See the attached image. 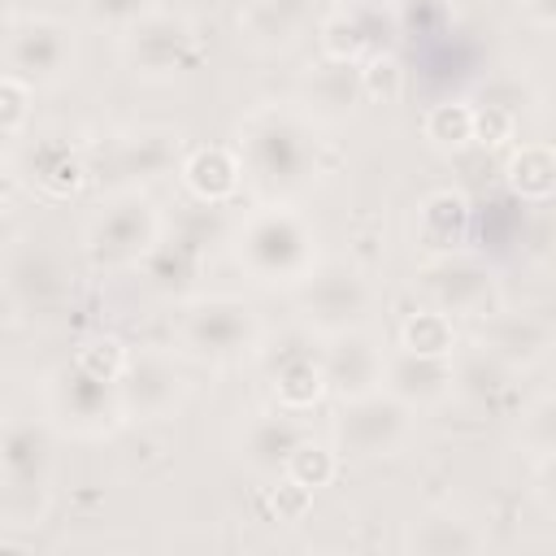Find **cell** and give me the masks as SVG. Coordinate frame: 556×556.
<instances>
[{
  "instance_id": "6",
  "label": "cell",
  "mask_w": 556,
  "mask_h": 556,
  "mask_svg": "<svg viewBox=\"0 0 556 556\" xmlns=\"http://www.w3.org/2000/svg\"><path fill=\"white\" fill-rule=\"evenodd\" d=\"M408 434H413V408L382 387L369 395L343 400L334 417V452L348 460L395 456L408 443Z\"/></svg>"
},
{
  "instance_id": "18",
  "label": "cell",
  "mask_w": 556,
  "mask_h": 556,
  "mask_svg": "<svg viewBox=\"0 0 556 556\" xmlns=\"http://www.w3.org/2000/svg\"><path fill=\"white\" fill-rule=\"evenodd\" d=\"M365 91H361V65L356 61H321L313 65V74L304 78V104L317 122H343L361 109Z\"/></svg>"
},
{
  "instance_id": "2",
  "label": "cell",
  "mask_w": 556,
  "mask_h": 556,
  "mask_svg": "<svg viewBox=\"0 0 556 556\" xmlns=\"http://www.w3.org/2000/svg\"><path fill=\"white\" fill-rule=\"evenodd\" d=\"M235 256L265 287H300L321 265L317 226L287 200H265L239 222Z\"/></svg>"
},
{
  "instance_id": "14",
  "label": "cell",
  "mask_w": 556,
  "mask_h": 556,
  "mask_svg": "<svg viewBox=\"0 0 556 556\" xmlns=\"http://www.w3.org/2000/svg\"><path fill=\"white\" fill-rule=\"evenodd\" d=\"M452 356H426V352H408L395 343L382 361V391H391L408 408L439 404L452 395Z\"/></svg>"
},
{
  "instance_id": "23",
  "label": "cell",
  "mask_w": 556,
  "mask_h": 556,
  "mask_svg": "<svg viewBox=\"0 0 556 556\" xmlns=\"http://www.w3.org/2000/svg\"><path fill=\"white\" fill-rule=\"evenodd\" d=\"M174 161H178V135L169 130H139V135H126L117 148V165L135 178H156Z\"/></svg>"
},
{
  "instance_id": "31",
  "label": "cell",
  "mask_w": 556,
  "mask_h": 556,
  "mask_svg": "<svg viewBox=\"0 0 556 556\" xmlns=\"http://www.w3.org/2000/svg\"><path fill=\"white\" fill-rule=\"evenodd\" d=\"M30 91L22 78L0 70V135H22L30 122Z\"/></svg>"
},
{
  "instance_id": "29",
  "label": "cell",
  "mask_w": 556,
  "mask_h": 556,
  "mask_svg": "<svg viewBox=\"0 0 556 556\" xmlns=\"http://www.w3.org/2000/svg\"><path fill=\"white\" fill-rule=\"evenodd\" d=\"M30 169H35V178H39L48 191H70V187L78 182V174H83L78 156H74L65 143H39V148L30 152Z\"/></svg>"
},
{
  "instance_id": "30",
  "label": "cell",
  "mask_w": 556,
  "mask_h": 556,
  "mask_svg": "<svg viewBox=\"0 0 556 556\" xmlns=\"http://www.w3.org/2000/svg\"><path fill=\"white\" fill-rule=\"evenodd\" d=\"M361 91H365V100H378V104L400 100V91H404V70H400V61H395L391 52H374V56L361 65Z\"/></svg>"
},
{
  "instance_id": "20",
  "label": "cell",
  "mask_w": 556,
  "mask_h": 556,
  "mask_svg": "<svg viewBox=\"0 0 556 556\" xmlns=\"http://www.w3.org/2000/svg\"><path fill=\"white\" fill-rule=\"evenodd\" d=\"M274 395L278 408L287 413H304L308 404H317L326 395V374H321V356H313L308 348H287L274 365Z\"/></svg>"
},
{
  "instance_id": "28",
  "label": "cell",
  "mask_w": 556,
  "mask_h": 556,
  "mask_svg": "<svg viewBox=\"0 0 556 556\" xmlns=\"http://www.w3.org/2000/svg\"><path fill=\"white\" fill-rule=\"evenodd\" d=\"M334 452L330 447H321V443H313V439H304L291 456H287V465H282V478L287 482H295V486H304V491H317V486H326L330 478H334Z\"/></svg>"
},
{
  "instance_id": "19",
  "label": "cell",
  "mask_w": 556,
  "mask_h": 556,
  "mask_svg": "<svg viewBox=\"0 0 556 556\" xmlns=\"http://www.w3.org/2000/svg\"><path fill=\"white\" fill-rule=\"evenodd\" d=\"M178 174L200 204H226L243 187V169H239V156L230 148H195L178 165Z\"/></svg>"
},
{
  "instance_id": "10",
  "label": "cell",
  "mask_w": 556,
  "mask_h": 556,
  "mask_svg": "<svg viewBox=\"0 0 556 556\" xmlns=\"http://www.w3.org/2000/svg\"><path fill=\"white\" fill-rule=\"evenodd\" d=\"M426 295H430V308L447 313L452 321L456 317L482 321L486 313L500 308V282H495V274L482 261L465 256V252L434 256L426 265Z\"/></svg>"
},
{
  "instance_id": "32",
  "label": "cell",
  "mask_w": 556,
  "mask_h": 556,
  "mask_svg": "<svg viewBox=\"0 0 556 556\" xmlns=\"http://www.w3.org/2000/svg\"><path fill=\"white\" fill-rule=\"evenodd\" d=\"M74 365H83V369H91V374H100V378H113V382H117V374H122V365H126V348H122L117 339L87 343V348L74 356Z\"/></svg>"
},
{
  "instance_id": "7",
  "label": "cell",
  "mask_w": 556,
  "mask_h": 556,
  "mask_svg": "<svg viewBox=\"0 0 556 556\" xmlns=\"http://www.w3.org/2000/svg\"><path fill=\"white\" fill-rule=\"evenodd\" d=\"M74 56H78L74 30L65 22H56V17H26L0 43L4 74L22 78L26 87H52V83H61L65 74H74Z\"/></svg>"
},
{
  "instance_id": "13",
  "label": "cell",
  "mask_w": 556,
  "mask_h": 556,
  "mask_svg": "<svg viewBox=\"0 0 556 556\" xmlns=\"http://www.w3.org/2000/svg\"><path fill=\"white\" fill-rule=\"evenodd\" d=\"M382 343L374 334H365L361 326L356 330H343V334H330V348L321 356V374H326V391H334L339 400H356V395H369L382 387Z\"/></svg>"
},
{
  "instance_id": "24",
  "label": "cell",
  "mask_w": 556,
  "mask_h": 556,
  "mask_svg": "<svg viewBox=\"0 0 556 556\" xmlns=\"http://www.w3.org/2000/svg\"><path fill=\"white\" fill-rule=\"evenodd\" d=\"M508 182L521 200H534L543 204L556 187V161H552V148L547 143H521L508 161Z\"/></svg>"
},
{
  "instance_id": "16",
  "label": "cell",
  "mask_w": 556,
  "mask_h": 556,
  "mask_svg": "<svg viewBox=\"0 0 556 556\" xmlns=\"http://www.w3.org/2000/svg\"><path fill=\"white\" fill-rule=\"evenodd\" d=\"M308 439L300 413L274 408V413H252L239 426V456L256 469V473H282L287 456Z\"/></svg>"
},
{
  "instance_id": "33",
  "label": "cell",
  "mask_w": 556,
  "mask_h": 556,
  "mask_svg": "<svg viewBox=\"0 0 556 556\" xmlns=\"http://www.w3.org/2000/svg\"><path fill=\"white\" fill-rule=\"evenodd\" d=\"M87 4V17L91 22H100V26H126V22H135L143 9H148V0H83Z\"/></svg>"
},
{
  "instance_id": "11",
  "label": "cell",
  "mask_w": 556,
  "mask_h": 556,
  "mask_svg": "<svg viewBox=\"0 0 556 556\" xmlns=\"http://www.w3.org/2000/svg\"><path fill=\"white\" fill-rule=\"evenodd\" d=\"M48 404L52 413L78 430V434H104L122 421V400H117V382L113 378H100L83 365H65L52 374V387H48Z\"/></svg>"
},
{
  "instance_id": "25",
  "label": "cell",
  "mask_w": 556,
  "mask_h": 556,
  "mask_svg": "<svg viewBox=\"0 0 556 556\" xmlns=\"http://www.w3.org/2000/svg\"><path fill=\"white\" fill-rule=\"evenodd\" d=\"M400 348L426 352V356H452V352H456V326H452V317L439 313V308L408 313V317L400 321Z\"/></svg>"
},
{
  "instance_id": "15",
  "label": "cell",
  "mask_w": 556,
  "mask_h": 556,
  "mask_svg": "<svg viewBox=\"0 0 556 556\" xmlns=\"http://www.w3.org/2000/svg\"><path fill=\"white\" fill-rule=\"evenodd\" d=\"M478 348H486L495 361H504L513 374L517 369H530L547 356L552 348V326L539 317V313H486L482 317V339Z\"/></svg>"
},
{
  "instance_id": "5",
  "label": "cell",
  "mask_w": 556,
  "mask_h": 556,
  "mask_svg": "<svg viewBox=\"0 0 556 556\" xmlns=\"http://www.w3.org/2000/svg\"><path fill=\"white\" fill-rule=\"evenodd\" d=\"M161 235V213L143 191H117L87 222V256L104 269H126L148 256Z\"/></svg>"
},
{
  "instance_id": "17",
  "label": "cell",
  "mask_w": 556,
  "mask_h": 556,
  "mask_svg": "<svg viewBox=\"0 0 556 556\" xmlns=\"http://www.w3.org/2000/svg\"><path fill=\"white\" fill-rule=\"evenodd\" d=\"M469 200L452 187L443 191H430L421 204H417V248L434 261V256H452L465 248L469 239Z\"/></svg>"
},
{
  "instance_id": "4",
  "label": "cell",
  "mask_w": 556,
  "mask_h": 556,
  "mask_svg": "<svg viewBox=\"0 0 556 556\" xmlns=\"http://www.w3.org/2000/svg\"><path fill=\"white\" fill-rule=\"evenodd\" d=\"M117 48H122V61H126L130 74L165 83V78H178V74H187L195 65L200 39H195V26L187 17L148 4L135 22L122 26Z\"/></svg>"
},
{
  "instance_id": "8",
  "label": "cell",
  "mask_w": 556,
  "mask_h": 556,
  "mask_svg": "<svg viewBox=\"0 0 556 556\" xmlns=\"http://www.w3.org/2000/svg\"><path fill=\"white\" fill-rule=\"evenodd\" d=\"M369 304H374L369 278H365L356 265H343V261H339V265H317V269L300 282V313H304V321H308L321 339L365 326Z\"/></svg>"
},
{
  "instance_id": "26",
  "label": "cell",
  "mask_w": 556,
  "mask_h": 556,
  "mask_svg": "<svg viewBox=\"0 0 556 556\" xmlns=\"http://www.w3.org/2000/svg\"><path fill=\"white\" fill-rule=\"evenodd\" d=\"M404 543L417 547V552H473V547H482V534L473 530V521L443 513V517L417 521Z\"/></svg>"
},
{
  "instance_id": "9",
  "label": "cell",
  "mask_w": 556,
  "mask_h": 556,
  "mask_svg": "<svg viewBox=\"0 0 556 556\" xmlns=\"http://www.w3.org/2000/svg\"><path fill=\"white\" fill-rule=\"evenodd\" d=\"M261 339V321L243 300L217 295V300H200L182 313L178 321V343L200 356V361H239L243 352H252Z\"/></svg>"
},
{
  "instance_id": "21",
  "label": "cell",
  "mask_w": 556,
  "mask_h": 556,
  "mask_svg": "<svg viewBox=\"0 0 556 556\" xmlns=\"http://www.w3.org/2000/svg\"><path fill=\"white\" fill-rule=\"evenodd\" d=\"M139 265H148V278H152V287H161V291H174V287H187L191 278H195V269H200V243L191 239V235H165V226H161V235H156V243L148 248V256L139 261Z\"/></svg>"
},
{
  "instance_id": "12",
  "label": "cell",
  "mask_w": 556,
  "mask_h": 556,
  "mask_svg": "<svg viewBox=\"0 0 556 556\" xmlns=\"http://www.w3.org/2000/svg\"><path fill=\"white\" fill-rule=\"evenodd\" d=\"M117 400H122V417H130V421L165 417L182 400L178 361L169 352H161V348L126 352V365L117 374Z\"/></svg>"
},
{
  "instance_id": "35",
  "label": "cell",
  "mask_w": 556,
  "mask_h": 556,
  "mask_svg": "<svg viewBox=\"0 0 556 556\" xmlns=\"http://www.w3.org/2000/svg\"><path fill=\"white\" fill-rule=\"evenodd\" d=\"M13 243H17V213H13V204L0 200V256H4Z\"/></svg>"
},
{
  "instance_id": "3",
  "label": "cell",
  "mask_w": 556,
  "mask_h": 556,
  "mask_svg": "<svg viewBox=\"0 0 556 556\" xmlns=\"http://www.w3.org/2000/svg\"><path fill=\"white\" fill-rule=\"evenodd\" d=\"M52 469V434L43 421H9L0 434V508L9 526H26L39 517L48 500Z\"/></svg>"
},
{
  "instance_id": "27",
  "label": "cell",
  "mask_w": 556,
  "mask_h": 556,
  "mask_svg": "<svg viewBox=\"0 0 556 556\" xmlns=\"http://www.w3.org/2000/svg\"><path fill=\"white\" fill-rule=\"evenodd\" d=\"M421 135L439 148V152H460L465 143H473V104L465 100H447L426 109L421 117Z\"/></svg>"
},
{
  "instance_id": "1",
  "label": "cell",
  "mask_w": 556,
  "mask_h": 556,
  "mask_svg": "<svg viewBox=\"0 0 556 556\" xmlns=\"http://www.w3.org/2000/svg\"><path fill=\"white\" fill-rule=\"evenodd\" d=\"M243 182L261 200H287L317 174V139L304 117L282 109H256L239 126L235 143Z\"/></svg>"
},
{
  "instance_id": "34",
  "label": "cell",
  "mask_w": 556,
  "mask_h": 556,
  "mask_svg": "<svg viewBox=\"0 0 556 556\" xmlns=\"http://www.w3.org/2000/svg\"><path fill=\"white\" fill-rule=\"evenodd\" d=\"M17 313H22V300H17L13 282L0 274V330H9V326L17 321Z\"/></svg>"
},
{
  "instance_id": "22",
  "label": "cell",
  "mask_w": 556,
  "mask_h": 556,
  "mask_svg": "<svg viewBox=\"0 0 556 556\" xmlns=\"http://www.w3.org/2000/svg\"><path fill=\"white\" fill-rule=\"evenodd\" d=\"M304 17V0H252L248 13L239 17V30L256 48H282L291 43V30Z\"/></svg>"
}]
</instances>
